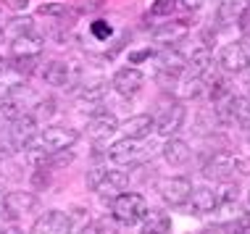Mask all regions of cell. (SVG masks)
<instances>
[{
	"label": "cell",
	"instance_id": "obj_1",
	"mask_svg": "<svg viewBox=\"0 0 250 234\" xmlns=\"http://www.w3.org/2000/svg\"><path fill=\"white\" fill-rule=\"evenodd\" d=\"M150 205L147 200L140 195V192H121L111 200V213L119 224L124 226H134V224H143V218L147 216Z\"/></svg>",
	"mask_w": 250,
	"mask_h": 234
},
{
	"label": "cell",
	"instance_id": "obj_2",
	"mask_svg": "<svg viewBox=\"0 0 250 234\" xmlns=\"http://www.w3.org/2000/svg\"><path fill=\"white\" fill-rule=\"evenodd\" d=\"M77 139H79V132L71 129V126H45L42 132H37V137L26 148L58 153V150H71V145H77Z\"/></svg>",
	"mask_w": 250,
	"mask_h": 234
},
{
	"label": "cell",
	"instance_id": "obj_3",
	"mask_svg": "<svg viewBox=\"0 0 250 234\" xmlns=\"http://www.w3.org/2000/svg\"><path fill=\"white\" fill-rule=\"evenodd\" d=\"M158 195L166 205H171V208L187 205L190 203V195H192V182L185 176H166L158 182Z\"/></svg>",
	"mask_w": 250,
	"mask_h": 234
},
{
	"label": "cell",
	"instance_id": "obj_4",
	"mask_svg": "<svg viewBox=\"0 0 250 234\" xmlns=\"http://www.w3.org/2000/svg\"><path fill=\"white\" fill-rule=\"evenodd\" d=\"M185 118H187L185 103H179V100H171L168 105H164V111L158 113V118H155V132H158V135H164V137L168 139V137H174V135H177V132L182 129Z\"/></svg>",
	"mask_w": 250,
	"mask_h": 234
},
{
	"label": "cell",
	"instance_id": "obj_5",
	"mask_svg": "<svg viewBox=\"0 0 250 234\" xmlns=\"http://www.w3.org/2000/svg\"><path fill=\"white\" fill-rule=\"evenodd\" d=\"M3 211L8 218H24L29 213H37L40 211V197L35 192H24V190H16V192H8L5 195V203H3Z\"/></svg>",
	"mask_w": 250,
	"mask_h": 234
},
{
	"label": "cell",
	"instance_id": "obj_6",
	"mask_svg": "<svg viewBox=\"0 0 250 234\" xmlns=\"http://www.w3.org/2000/svg\"><path fill=\"white\" fill-rule=\"evenodd\" d=\"M219 66L224 71H245L250 66V48L242 39H234V42H227L224 48L219 50Z\"/></svg>",
	"mask_w": 250,
	"mask_h": 234
},
{
	"label": "cell",
	"instance_id": "obj_7",
	"mask_svg": "<svg viewBox=\"0 0 250 234\" xmlns=\"http://www.w3.org/2000/svg\"><path fill=\"white\" fill-rule=\"evenodd\" d=\"M234 171H237V156H232L227 150L213 153L203 166V174L208 179H219V182H229V176H234Z\"/></svg>",
	"mask_w": 250,
	"mask_h": 234
},
{
	"label": "cell",
	"instance_id": "obj_8",
	"mask_svg": "<svg viewBox=\"0 0 250 234\" xmlns=\"http://www.w3.org/2000/svg\"><path fill=\"white\" fill-rule=\"evenodd\" d=\"M145 84V74L140 69H134V66H124V69H119L116 74L111 79V87L119 92L121 98H132L137 95L140 90H143Z\"/></svg>",
	"mask_w": 250,
	"mask_h": 234
},
{
	"label": "cell",
	"instance_id": "obj_9",
	"mask_svg": "<svg viewBox=\"0 0 250 234\" xmlns=\"http://www.w3.org/2000/svg\"><path fill=\"white\" fill-rule=\"evenodd\" d=\"M32 234H69V216L63 211H45L32 224Z\"/></svg>",
	"mask_w": 250,
	"mask_h": 234
},
{
	"label": "cell",
	"instance_id": "obj_10",
	"mask_svg": "<svg viewBox=\"0 0 250 234\" xmlns=\"http://www.w3.org/2000/svg\"><path fill=\"white\" fill-rule=\"evenodd\" d=\"M11 129H8V139L16 148H26V145L32 142V139L37 137V118L35 116H29V113H21V116L16 118L13 124H8Z\"/></svg>",
	"mask_w": 250,
	"mask_h": 234
},
{
	"label": "cell",
	"instance_id": "obj_11",
	"mask_svg": "<svg viewBox=\"0 0 250 234\" xmlns=\"http://www.w3.org/2000/svg\"><path fill=\"white\" fill-rule=\"evenodd\" d=\"M187 35H190V24L187 21H168V24H161L153 29V42L171 48V45L187 39Z\"/></svg>",
	"mask_w": 250,
	"mask_h": 234
},
{
	"label": "cell",
	"instance_id": "obj_12",
	"mask_svg": "<svg viewBox=\"0 0 250 234\" xmlns=\"http://www.w3.org/2000/svg\"><path fill=\"white\" fill-rule=\"evenodd\" d=\"M119 129L124 132L126 139L140 142V139L150 137V132L155 129V118L150 116V113H137V116H129L124 124H119Z\"/></svg>",
	"mask_w": 250,
	"mask_h": 234
},
{
	"label": "cell",
	"instance_id": "obj_13",
	"mask_svg": "<svg viewBox=\"0 0 250 234\" xmlns=\"http://www.w3.org/2000/svg\"><path fill=\"white\" fill-rule=\"evenodd\" d=\"M42 48H45V39L35 35V32H26V35L13 37L11 53H13V58H40Z\"/></svg>",
	"mask_w": 250,
	"mask_h": 234
},
{
	"label": "cell",
	"instance_id": "obj_14",
	"mask_svg": "<svg viewBox=\"0 0 250 234\" xmlns=\"http://www.w3.org/2000/svg\"><path fill=\"white\" fill-rule=\"evenodd\" d=\"M155 61H158V74H166V77L187 74V58L182 56V53L171 50V48L161 50L158 56H155Z\"/></svg>",
	"mask_w": 250,
	"mask_h": 234
},
{
	"label": "cell",
	"instance_id": "obj_15",
	"mask_svg": "<svg viewBox=\"0 0 250 234\" xmlns=\"http://www.w3.org/2000/svg\"><path fill=\"white\" fill-rule=\"evenodd\" d=\"M140 142H134V139H119V142H113L111 148H108V158L113 160V163L119 166H126V163H134V160L140 158Z\"/></svg>",
	"mask_w": 250,
	"mask_h": 234
},
{
	"label": "cell",
	"instance_id": "obj_16",
	"mask_svg": "<svg viewBox=\"0 0 250 234\" xmlns=\"http://www.w3.org/2000/svg\"><path fill=\"white\" fill-rule=\"evenodd\" d=\"M126 184H129V174L126 171H121V169H108L105 171V176L100 179V184H98V190L100 195H111V197H116L121 195V192L126 190Z\"/></svg>",
	"mask_w": 250,
	"mask_h": 234
},
{
	"label": "cell",
	"instance_id": "obj_17",
	"mask_svg": "<svg viewBox=\"0 0 250 234\" xmlns=\"http://www.w3.org/2000/svg\"><path fill=\"white\" fill-rule=\"evenodd\" d=\"M190 208L198 213V216H206V213H213L219 208V197H216V190L211 187H195L190 195Z\"/></svg>",
	"mask_w": 250,
	"mask_h": 234
},
{
	"label": "cell",
	"instance_id": "obj_18",
	"mask_svg": "<svg viewBox=\"0 0 250 234\" xmlns=\"http://www.w3.org/2000/svg\"><path fill=\"white\" fill-rule=\"evenodd\" d=\"M87 132H90L95 139H103V137H111L113 132H119V118L113 116V113H98V116H90V121H87Z\"/></svg>",
	"mask_w": 250,
	"mask_h": 234
},
{
	"label": "cell",
	"instance_id": "obj_19",
	"mask_svg": "<svg viewBox=\"0 0 250 234\" xmlns=\"http://www.w3.org/2000/svg\"><path fill=\"white\" fill-rule=\"evenodd\" d=\"M42 79L50 87H69L71 79H74V69L69 63H63V61H50L42 69Z\"/></svg>",
	"mask_w": 250,
	"mask_h": 234
},
{
	"label": "cell",
	"instance_id": "obj_20",
	"mask_svg": "<svg viewBox=\"0 0 250 234\" xmlns=\"http://www.w3.org/2000/svg\"><path fill=\"white\" fill-rule=\"evenodd\" d=\"M192 156V150H190V145L185 142V139H179V137H168L166 139V145H164V158H166V163L168 166H185L187 160H190Z\"/></svg>",
	"mask_w": 250,
	"mask_h": 234
},
{
	"label": "cell",
	"instance_id": "obj_21",
	"mask_svg": "<svg viewBox=\"0 0 250 234\" xmlns=\"http://www.w3.org/2000/svg\"><path fill=\"white\" fill-rule=\"evenodd\" d=\"M143 234H171V216L164 211H147L143 218Z\"/></svg>",
	"mask_w": 250,
	"mask_h": 234
},
{
	"label": "cell",
	"instance_id": "obj_22",
	"mask_svg": "<svg viewBox=\"0 0 250 234\" xmlns=\"http://www.w3.org/2000/svg\"><path fill=\"white\" fill-rule=\"evenodd\" d=\"M245 11V3L242 0H221L219 8H216V21L221 26H229L240 19V13Z\"/></svg>",
	"mask_w": 250,
	"mask_h": 234
},
{
	"label": "cell",
	"instance_id": "obj_23",
	"mask_svg": "<svg viewBox=\"0 0 250 234\" xmlns=\"http://www.w3.org/2000/svg\"><path fill=\"white\" fill-rule=\"evenodd\" d=\"M66 216H69V234H84L90 229V211L82 205H74Z\"/></svg>",
	"mask_w": 250,
	"mask_h": 234
},
{
	"label": "cell",
	"instance_id": "obj_24",
	"mask_svg": "<svg viewBox=\"0 0 250 234\" xmlns=\"http://www.w3.org/2000/svg\"><path fill=\"white\" fill-rule=\"evenodd\" d=\"M19 116H21V105L8 95L0 98V124H13Z\"/></svg>",
	"mask_w": 250,
	"mask_h": 234
},
{
	"label": "cell",
	"instance_id": "obj_25",
	"mask_svg": "<svg viewBox=\"0 0 250 234\" xmlns=\"http://www.w3.org/2000/svg\"><path fill=\"white\" fill-rule=\"evenodd\" d=\"M71 160H74V153H71V150L48 153V158H45V166H42V169H61V166H69Z\"/></svg>",
	"mask_w": 250,
	"mask_h": 234
},
{
	"label": "cell",
	"instance_id": "obj_26",
	"mask_svg": "<svg viewBox=\"0 0 250 234\" xmlns=\"http://www.w3.org/2000/svg\"><path fill=\"white\" fill-rule=\"evenodd\" d=\"M234 121L250 129V98H234Z\"/></svg>",
	"mask_w": 250,
	"mask_h": 234
},
{
	"label": "cell",
	"instance_id": "obj_27",
	"mask_svg": "<svg viewBox=\"0 0 250 234\" xmlns=\"http://www.w3.org/2000/svg\"><path fill=\"white\" fill-rule=\"evenodd\" d=\"M237 184H232V182H224V184H221V190L219 192H216V197H219V205H227V208H229V205H234V203H237Z\"/></svg>",
	"mask_w": 250,
	"mask_h": 234
},
{
	"label": "cell",
	"instance_id": "obj_28",
	"mask_svg": "<svg viewBox=\"0 0 250 234\" xmlns=\"http://www.w3.org/2000/svg\"><path fill=\"white\" fill-rule=\"evenodd\" d=\"M56 116V100L53 98H42L37 100V108H35V118H40V121H48V118Z\"/></svg>",
	"mask_w": 250,
	"mask_h": 234
},
{
	"label": "cell",
	"instance_id": "obj_29",
	"mask_svg": "<svg viewBox=\"0 0 250 234\" xmlns=\"http://www.w3.org/2000/svg\"><path fill=\"white\" fill-rule=\"evenodd\" d=\"M177 8H179V0H155L150 5V13L153 16H171Z\"/></svg>",
	"mask_w": 250,
	"mask_h": 234
},
{
	"label": "cell",
	"instance_id": "obj_30",
	"mask_svg": "<svg viewBox=\"0 0 250 234\" xmlns=\"http://www.w3.org/2000/svg\"><path fill=\"white\" fill-rule=\"evenodd\" d=\"M90 35L95 39H100V42H105V39L113 35V29H111V24H108V21H103V19H95V21L90 24Z\"/></svg>",
	"mask_w": 250,
	"mask_h": 234
},
{
	"label": "cell",
	"instance_id": "obj_31",
	"mask_svg": "<svg viewBox=\"0 0 250 234\" xmlns=\"http://www.w3.org/2000/svg\"><path fill=\"white\" fill-rule=\"evenodd\" d=\"M40 16H56V19H63L66 13H69V8H66L63 3H42L37 8Z\"/></svg>",
	"mask_w": 250,
	"mask_h": 234
},
{
	"label": "cell",
	"instance_id": "obj_32",
	"mask_svg": "<svg viewBox=\"0 0 250 234\" xmlns=\"http://www.w3.org/2000/svg\"><path fill=\"white\" fill-rule=\"evenodd\" d=\"M229 232L232 234H250V211H242L232 224H229Z\"/></svg>",
	"mask_w": 250,
	"mask_h": 234
},
{
	"label": "cell",
	"instance_id": "obj_33",
	"mask_svg": "<svg viewBox=\"0 0 250 234\" xmlns=\"http://www.w3.org/2000/svg\"><path fill=\"white\" fill-rule=\"evenodd\" d=\"M11 29L16 32V37L19 35H26V32H32V19L29 16H16V19H11Z\"/></svg>",
	"mask_w": 250,
	"mask_h": 234
},
{
	"label": "cell",
	"instance_id": "obj_34",
	"mask_svg": "<svg viewBox=\"0 0 250 234\" xmlns=\"http://www.w3.org/2000/svg\"><path fill=\"white\" fill-rule=\"evenodd\" d=\"M105 166H95V169H92L90 174H87V187H90V190H98V184H100V179L105 176Z\"/></svg>",
	"mask_w": 250,
	"mask_h": 234
},
{
	"label": "cell",
	"instance_id": "obj_35",
	"mask_svg": "<svg viewBox=\"0 0 250 234\" xmlns=\"http://www.w3.org/2000/svg\"><path fill=\"white\" fill-rule=\"evenodd\" d=\"M153 56H155V50H153V48L134 50V53H129V63H132V66H137V63H143V61H147V58H153Z\"/></svg>",
	"mask_w": 250,
	"mask_h": 234
},
{
	"label": "cell",
	"instance_id": "obj_36",
	"mask_svg": "<svg viewBox=\"0 0 250 234\" xmlns=\"http://www.w3.org/2000/svg\"><path fill=\"white\" fill-rule=\"evenodd\" d=\"M237 26H240L242 37H250V8H245V11L240 13V19H237Z\"/></svg>",
	"mask_w": 250,
	"mask_h": 234
},
{
	"label": "cell",
	"instance_id": "obj_37",
	"mask_svg": "<svg viewBox=\"0 0 250 234\" xmlns=\"http://www.w3.org/2000/svg\"><path fill=\"white\" fill-rule=\"evenodd\" d=\"M13 150H16V145L8 139V135H5V139L0 137V158H8V156H13Z\"/></svg>",
	"mask_w": 250,
	"mask_h": 234
},
{
	"label": "cell",
	"instance_id": "obj_38",
	"mask_svg": "<svg viewBox=\"0 0 250 234\" xmlns=\"http://www.w3.org/2000/svg\"><path fill=\"white\" fill-rule=\"evenodd\" d=\"M8 8H13V11H26V5H29V0H3Z\"/></svg>",
	"mask_w": 250,
	"mask_h": 234
},
{
	"label": "cell",
	"instance_id": "obj_39",
	"mask_svg": "<svg viewBox=\"0 0 250 234\" xmlns=\"http://www.w3.org/2000/svg\"><path fill=\"white\" fill-rule=\"evenodd\" d=\"M95 234H116V229H113L108 221H98L95 224Z\"/></svg>",
	"mask_w": 250,
	"mask_h": 234
},
{
	"label": "cell",
	"instance_id": "obj_40",
	"mask_svg": "<svg viewBox=\"0 0 250 234\" xmlns=\"http://www.w3.org/2000/svg\"><path fill=\"white\" fill-rule=\"evenodd\" d=\"M237 174H250V158H242V156H237Z\"/></svg>",
	"mask_w": 250,
	"mask_h": 234
},
{
	"label": "cell",
	"instance_id": "obj_41",
	"mask_svg": "<svg viewBox=\"0 0 250 234\" xmlns=\"http://www.w3.org/2000/svg\"><path fill=\"white\" fill-rule=\"evenodd\" d=\"M179 5L185 11H198L200 5H203V0H179Z\"/></svg>",
	"mask_w": 250,
	"mask_h": 234
},
{
	"label": "cell",
	"instance_id": "obj_42",
	"mask_svg": "<svg viewBox=\"0 0 250 234\" xmlns=\"http://www.w3.org/2000/svg\"><path fill=\"white\" fill-rule=\"evenodd\" d=\"M3 42H5V29L0 26V45H3Z\"/></svg>",
	"mask_w": 250,
	"mask_h": 234
},
{
	"label": "cell",
	"instance_id": "obj_43",
	"mask_svg": "<svg viewBox=\"0 0 250 234\" xmlns=\"http://www.w3.org/2000/svg\"><path fill=\"white\" fill-rule=\"evenodd\" d=\"M3 203H5V195L0 192V213H3Z\"/></svg>",
	"mask_w": 250,
	"mask_h": 234
},
{
	"label": "cell",
	"instance_id": "obj_44",
	"mask_svg": "<svg viewBox=\"0 0 250 234\" xmlns=\"http://www.w3.org/2000/svg\"><path fill=\"white\" fill-rule=\"evenodd\" d=\"M242 3H250V0H242Z\"/></svg>",
	"mask_w": 250,
	"mask_h": 234
},
{
	"label": "cell",
	"instance_id": "obj_45",
	"mask_svg": "<svg viewBox=\"0 0 250 234\" xmlns=\"http://www.w3.org/2000/svg\"><path fill=\"white\" fill-rule=\"evenodd\" d=\"M248 200H250V192H248Z\"/></svg>",
	"mask_w": 250,
	"mask_h": 234
},
{
	"label": "cell",
	"instance_id": "obj_46",
	"mask_svg": "<svg viewBox=\"0 0 250 234\" xmlns=\"http://www.w3.org/2000/svg\"><path fill=\"white\" fill-rule=\"evenodd\" d=\"M248 71H250V66H248Z\"/></svg>",
	"mask_w": 250,
	"mask_h": 234
}]
</instances>
